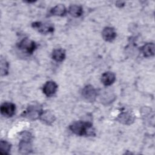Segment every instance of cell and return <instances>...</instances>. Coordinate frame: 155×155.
Returning a JSON list of instances; mask_svg holds the SVG:
<instances>
[{
    "instance_id": "1",
    "label": "cell",
    "mask_w": 155,
    "mask_h": 155,
    "mask_svg": "<svg viewBox=\"0 0 155 155\" xmlns=\"http://www.w3.org/2000/svg\"><path fill=\"white\" fill-rule=\"evenodd\" d=\"M70 130L78 136H94V130L91 122L82 120L76 121L69 126Z\"/></svg>"
},
{
    "instance_id": "2",
    "label": "cell",
    "mask_w": 155,
    "mask_h": 155,
    "mask_svg": "<svg viewBox=\"0 0 155 155\" xmlns=\"http://www.w3.org/2000/svg\"><path fill=\"white\" fill-rule=\"evenodd\" d=\"M23 138L19 143V151L23 154H29L32 151V145L31 143V136L27 131L23 132Z\"/></svg>"
},
{
    "instance_id": "3",
    "label": "cell",
    "mask_w": 155,
    "mask_h": 155,
    "mask_svg": "<svg viewBox=\"0 0 155 155\" xmlns=\"http://www.w3.org/2000/svg\"><path fill=\"white\" fill-rule=\"evenodd\" d=\"M42 109L38 104H33L29 105L27 110L23 112L22 116L31 120L39 119V116L42 112Z\"/></svg>"
},
{
    "instance_id": "4",
    "label": "cell",
    "mask_w": 155,
    "mask_h": 155,
    "mask_svg": "<svg viewBox=\"0 0 155 155\" xmlns=\"http://www.w3.org/2000/svg\"><path fill=\"white\" fill-rule=\"evenodd\" d=\"M18 47L24 52L28 54H32L36 50L37 45L33 41L28 38H24L18 44Z\"/></svg>"
},
{
    "instance_id": "5",
    "label": "cell",
    "mask_w": 155,
    "mask_h": 155,
    "mask_svg": "<svg viewBox=\"0 0 155 155\" xmlns=\"http://www.w3.org/2000/svg\"><path fill=\"white\" fill-rule=\"evenodd\" d=\"M97 93L96 90L91 85H87L82 90V97L87 101L93 102L96 100Z\"/></svg>"
},
{
    "instance_id": "6",
    "label": "cell",
    "mask_w": 155,
    "mask_h": 155,
    "mask_svg": "<svg viewBox=\"0 0 155 155\" xmlns=\"http://www.w3.org/2000/svg\"><path fill=\"white\" fill-rule=\"evenodd\" d=\"M34 28H36L39 33L42 34H47L52 33L54 31V27L51 24L43 23L41 22H35L31 24Z\"/></svg>"
},
{
    "instance_id": "7",
    "label": "cell",
    "mask_w": 155,
    "mask_h": 155,
    "mask_svg": "<svg viewBox=\"0 0 155 155\" xmlns=\"http://www.w3.org/2000/svg\"><path fill=\"white\" fill-rule=\"evenodd\" d=\"M16 106L12 102H4L1 106V113L4 116L12 117L15 113Z\"/></svg>"
},
{
    "instance_id": "8",
    "label": "cell",
    "mask_w": 155,
    "mask_h": 155,
    "mask_svg": "<svg viewBox=\"0 0 155 155\" xmlns=\"http://www.w3.org/2000/svg\"><path fill=\"white\" fill-rule=\"evenodd\" d=\"M58 89V85L56 83L52 81H49L45 82L43 86L42 91L43 93L47 97H50L53 96Z\"/></svg>"
},
{
    "instance_id": "9",
    "label": "cell",
    "mask_w": 155,
    "mask_h": 155,
    "mask_svg": "<svg viewBox=\"0 0 155 155\" xmlns=\"http://www.w3.org/2000/svg\"><path fill=\"white\" fill-rule=\"evenodd\" d=\"M39 119L47 125H51L56 120L55 115L49 110L42 111L39 116Z\"/></svg>"
},
{
    "instance_id": "10",
    "label": "cell",
    "mask_w": 155,
    "mask_h": 155,
    "mask_svg": "<svg viewBox=\"0 0 155 155\" xmlns=\"http://www.w3.org/2000/svg\"><path fill=\"white\" fill-rule=\"evenodd\" d=\"M102 36L105 41L112 42L116 37V32L113 27H106L102 31Z\"/></svg>"
},
{
    "instance_id": "11",
    "label": "cell",
    "mask_w": 155,
    "mask_h": 155,
    "mask_svg": "<svg viewBox=\"0 0 155 155\" xmlns=\"http://www.w3.org/2000/svg\"><path fill=\"white\" fill-rule=\"evenodd\" d=\"M116 120L125 125H130L134 120V117L129 112H122L117 117Z\"/></svg>"
},
{
    "instance_id": "12",
    "label": "cell",
    "mask_w": 155,
    "mask_h": 155,
    "mask_svg": "<svg viewBox=\"0 0 155 155\" xmlns=\"http://www.w3.org/2000/svg\"><path fill=\"white\" fill-rule=\"evenodd\" d=\"M116 80V75L111 71H106L102 74L101 82L105 86H110Z\"/></svg>"
},
{
    "instance_id": "13",
    "label": "cell",
    "mask_w": 155,
    "mask_h": 155,
    "mask_svg": "<svg viewBox=\"0 0 155 155\" xmlns=\"http://www.w3.org/2000/svg\"><path fill=\"white\" fill-rule=\"evenodd\" d=\"M142 54L145 57H151L154 54V44L152 42L147 43L141 47Z\"/></svg>"
},
{
    "instance_id": "14",
    "label": "cell",
    "mask_w": 155,
    "mask_h": 155,
    "mask_svg": "<svg viewBox=\"0 0 155 155\" xmlns=\"http://www.w3.org/2000/svg\"><path fill=\"white\" fill-rule=\"evenodd\" d=\"M68 13L74 18H79L83 14V8L79 5H71L68 8Z\"/></svg>"
},
{
    "instance_id": "15",
    "label": "cell",
    "mask_w": 155,
    "mask_h": 155,
    "mask_svg": "<svg viewBox=\"0 0 155 155\" xmlns=\"http://www.w3.org/2000/svg\"><path fill=\"white\" fill-rule=\"evenodd\" d=\"M67 12L66 8L64 4H59L53 7L50 10V13L52 15L63 16L65 15Z\"/></svg>"
},
{
    "instance_id": "16",
    "label": "cell",
    "mask_w": 155,
    "mask_h": 155,
    "mask_svg": "<svg viewBox=\"0 0 155 155\" xmlns=\"http://www.w3.org/2000/svg\"><path fill=\"white\" fill-rule=\"evenodd\" d=\"M51 57L56 62H62L65 58V51L62 48L54 49L52 52Z\"/></svg>"
},
{
    "instance_id": "17",
    "label": "cell",
    "mask_w": 155,
    "mask_h": 155,
    "mask_svg": "<svg viewBox=\"0 0 155 155\" xmlns=\"http://www.w3.org/2000/svg\"><path fill=\"white\" fill-rule=\"evenodd\" d=\"M11 144L6 140H1L0 142V153L1 154H8L11 150Z\"/></svg>"
},
{
    "instance_id": "18",
    "label": "cell",
    "mask_w": 155,
    "mask_h": 155,
    "mask_svg": "<svg viewBox=\"0 0 155 155\" xmlns=\"http://www.w3.org/2000/svg\"><path fill=\"white\" fill-rule=\"evenodd\" d=\"M9 69V64L5 59H1V74L4 76L8 74Z\"/></svg>"
},
{
    "instance_id": "19",
    "label": "cell",
    "mask_w": 155,
    "mask_h": 155,
    "mask_svg": "<svg viewBox=\"0 0 155 155\" xmlns=\"http://www.w3.org/2000/svg\"><path fill=\"white\" fill-rule=\"evenodd\" d=\"M116 4V6H117L119 7H122L124 5L125 2H122V1H117Z\"/></svg>"
}]
</instances>
